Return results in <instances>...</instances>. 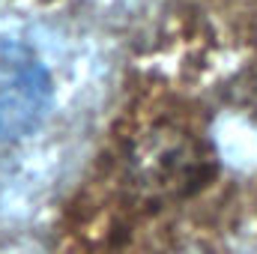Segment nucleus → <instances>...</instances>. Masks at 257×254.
I'll return each mask as SVG.
<instances>
[{"mask_svg":"<svg viewBox=\"0 0 257 254\" xmlns=\"http://www.w3.org/2000/svg\"><path fill=\"white\" fill-rule=\"evenodd\" d=\"M51 78L42 60L9 39H0V141H18L45 120Z\"/></svg>","mask_w":257,"mask_h":254,"instance_id":"f257e3e1","label":"nucleus"}]
</instances>
